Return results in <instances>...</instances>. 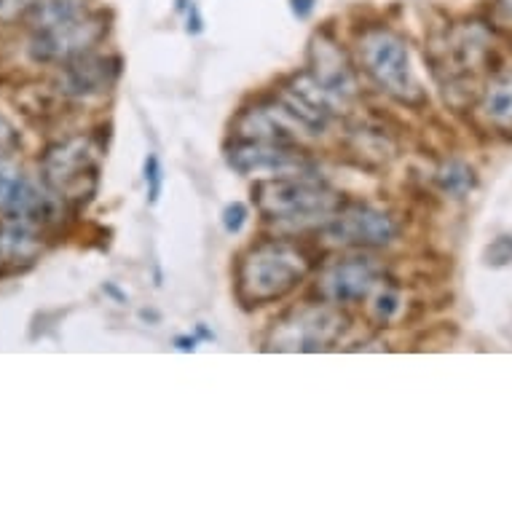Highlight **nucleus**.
I'll return each instance as SVG.
<instances>
[{"label": "nucleus", "mask_w": 512, "mask_h": 512, "mask_svg": "<svg viewBox=\"0 0 512 512\" xmlns=\"http://www.w3.org/2000/svg\"><path fill=\"white\" fill-rule=\"evenodd\" d=\"M22 148V135H19V129L11 124L9 118L0 116V164L3 161L14 159Z\"/></svg>", "instance_id": "obj_20"}, {"label": "nucleus", "mask_w": 512, "mask_h": 512, "mask_svg": "<svg viewBox=\"0 0 512 512\" xmlns=\"http://www.w3.org/2000/svg\"><path fill=\"white\" fill-rule=\"evenodd\" d=\"M435 180L437 185H440V191L448 196H454V199L470 196L472 191H475V185H478L475 169L462 159H448L445 164H440L435 172Z\"/></svg>", "instance_id": "obj_18"}, {"label": "nucleus", "mask_w": 512, "mask_h": 512, "mask_svg": "<svg viewBox=\"0 0 512 512\" xmlns=\"http://www.w3.org/2000/svg\"><path fill=\"white\" fill-rule=\"evenodd\" d=\"M488 266H507L512 261V236H499L486 250Z\"/></svg>", "instance_id": "obj_23"}, {"label": "nucleus", "mask_w": 512, "mask_h": 512, "mask_svg": "<svg viewBox=\"0 0 512 512\" xmlns=\"http://www.w3.org/2000/svg\"><path fill=\"white\" fill-rule=\"evenodd\" d=\"M143 177L145 185H148V204H159L161 191H164V167H161L159 153H148Z\"/></svg>", "instance_id": "obj_19"}, {"label": "nucleus", "mask_w": 512, "mask_h": 512, "mask_svg": "<svg viewBox=\"0 0 512 512\" xmlns=\"http://www.w3.org/2000/svg\"><path fill=\"white\" fill-rule=\"evenodd\" d=\"M306 73L338 100H352L360 92L352 57L330 30H317L311 35L309 51H306Z\"/></svg>", "instance_id": "obj_11"}, {"label": "nucleus", "mask_w": 512, "mask_h": 512, "mask_svg": "<svg viewBox=\"0 0 512 512\" xmlns=\"http://www.w3.org/2000/svg\"><path fill=\"white\" fill-rule=\"evenodd\" d=\"M185 33L188 35H199L204 30V19H202V11L196 6V0H191V6L185 9Z\"/></svg>", "instance_id": "obj_24"}, {"label": "nucleus", "mask_w": 512, "mask_h": 512, "mask_svg": "<svg viewBox=\"0 0 512 512\" xmlns=\"http://www.w3.org/2000/svg\"><path fill=\"white\" fill-rule=\"evenodd\" d=\"M38 0H0V25H17V22H27V17L33 14Z\"/></svg>", "instance_id": "obj_21"}, {"label": "nucleus", "mask_w": 512, "mask_h": 512, "mask_svg": "<svg viewBox=\"0 0 512 512\" xmlns=\"http://www.w3.org/2000/svg\"><path fill=\"white\" fill-rule=\"evenodd\" d=\"M478 113L491 129L512 135V73H502L488 81L480 94Z\"/></svg>", "instance_id": "obj_15"}, {"label": "nucleus", "mask_w": 512, "mask_h": 512, "mask_svg": "<svg viewBox=\"0 0 512 512\" xmlns=\"http://www.w3.org/2000/svg\"><path fill=\"white\" fill-rule=\"evenodd\" d=\"M62 202L51 188H41L25 172L0 167V215L11 220H27L43 228L57 223Z\"/></svg>", "instance_id": "obj_10"}, {"label": "nucleus", "mask_w": 512, "mask_h": 512, "mask_svg": "<svg viewBox=\"0 0 512 512\" xmlns=\"http://www.w3.org/2000/svg\"><path fill=\"white\" fill-rule=\"evenodd\" d=\"M357 62L362 73L400 105L421 108L427 102V94L413 70L408 41L392 27H362L357 33Z\"/></svg>", "instance_id": "obj_3"}, {"label": "nucleus", "mask_w": 512, "mask_h": 512, "mask_svg": "<svg viewBox=\"0 0 512 512\" xmlns=\"http://www.w3.org/2000/svg\"><path fill=\"white\" fill-rule=\"evenodd\" d=\"M118 70H121L118 57H102L97 51H89L84 57L62 62L57 89L62 97H70V100L102 97L116 84Z\"/></svg>", "instance_id": "obj_12"}, {"label": "nucleus", "mask_w": 512, "mask_h": 512, "mask_svg": "<svg viewBox=\"0 0 512 512\" xmlns=\"http://www.w3.org/2000/svg\"><path fill=\"white\" fill-rule=\"evenodd\" d=\"M102 290H105V293H108V295H113V298H116L118 303H126V301H129V298H126V295L121 293V290H118V287L113 285V282H105V285H102Z\"/></svg>", "instance_id": "obj_27"}, {"label": "nucleus", "mask_w": 512, "mask_h": 512, "mask_svg": "<svg viewBox=\"0 0 512 512\" xmlns=\"http://www.w3.org/2000/svg\"><path fill=\"white\" fill-rule=\"evenodd\" d=\"M384 279H387V271L376 258L354 255V258L328 263L319 271L314 293L319 295V301L336 303V306H360Z\"/></svg>", "instance_id": "obj_8"}, {"label": "nucleus", "mask_w": 512, "mask_h": 512, "mask_svg": "<svg viewBox=\"0 0 512 512\" xmlns=\"http://www.w3.org/2000/svg\"><path fill=\"white\" fill-rule=\"evenodd\" d=\"M496 6H499L504 14H510V17H512V0H496Z\"/></svg>", "instance_id": "obj_29"}, {"label": "nucleus", "mask_w": 512, "mask_h": 512, "mask_svg": "<svg viewBox=\"0 0 512 512\" xmlns=\"http://www.w3.org/2000/svg\"><path fill=\"white\" fill-rule=\"evenodd\" d=\"M325 242L346 250H381L397 242L400 220L389 210L365 202H344L322 226Z\"/></svg>", "instance_id": "obj_6"}, {"label": "nucleus", "mask_w": 512, "mask_h": 512, "mask_svg": "<svg viewBox=\"0 0 512 512\" xmlns=\"http://www.w3.org/2000/svg\"><path fill=\"white\" fill-rule=\"evenodd\" d=\"M196 344H199V338L194 336H175V346L180 352H194Z\"/></svg>", "instance_id": "obj_26"}, {"label": "nucleus", "mask_w": 512, "mask_h": 512, "mask_svg": "<svg viewBox=\"0 0 512 512\" xmlns=\"http://www.w3.org/2000/svg\"><path fill=\"white\" fill-rule=\"evenodd\" d=\"M86 11H92V0H38L33 14L27 17V25L33 33H38L81 17Z\"/></svg>", "instance_id": "obj_16"}, {"label": "nucleus", "mask_w": 512, "mask_h": 512, "mask_svg": "<svg viewBox=\"0 0 512 512\" xmlns=\"http://www.w3.org/2000/svg\"><path fill=\"white\" fill-rule=\"evenodd\" d=\"M252 202L274 226L306 228L322 226L333 212L346 202L344 194L322 183L319 177L306 175H282L266 177L252 185Z\"/></svg>", "instance_id": "obj_2"}, {"label": "nucleus", "mask_w": 512, "mask_h": 512, "mask_svg": "<svg viewBox=\"0 0 512 512\" xmlns=\"http://www.w3.org/2000/svg\"><path fill=\"white\" fill-rule=\"evenodd\" d=\"M196 336L204 338V341H215V333H210L204 325H196Z\"/></svg>", "instance_id": "obj_28"}, {"label": "nucleus", "mask_w": 512, "mask_h": 512, "mask_svg": "<svg viewBox=\"0 0 512 512\" xmlns=\"http://www.w3.org/2000/svg\"><path fill=\"white\" fill-rule=\"evenodd\" d=\"M43 242L41 228L27 220L3 218L0 223V266H33Z\"/></svg>", "instance_id": "obj_14"}, {"label": "nucleus", "mask_w": 512, "mask_h": 512, "mask_svg": "<svg viewBox=\"0 0 512 512\" xmlns=\"http://www.w3.org/2000/svg\"><path fill=\"white\" fill-rule=\"evenodd\" d=\"M317 9V0H290V11H293L295 19H309Z\"/></svg>", "instance_id": "obj_25"}, {"label": "nucleus", "mask_w": 512, "mask_h": 512, "mask_svg": "<svg viewBox=\"0 0 512 512\" xmlns=\"http://www.w3.org/2000/svg\"><path fill=\"white\" fill-rule=\"evenodd\" d=\"M311 258L287 239H261L236 258L234 293L244 309L282 301L309 277Z\"/></svg>", "instance_id": "obj_1"}, {"label": "nucleus", "mask_w": 512, "mask_h": 512, "mask_svg": "<svg viewBox=\"0 0 512 512\" xmlns=\"http://www.w3.org/2000/svg\"><path fill=\"white\" fill-rule=\"evenodd\" d=\"M352 319L336 303H298L266 333V352H328L344 338Z\"/></svg>", "instance_id": "obj_4"}, {"label": "nucleus", "mask_w": 512, "mask_h": 512, "mask_svg": "<svg viewBox=\"0 0 512 512\" xmlns=\"http://www.w3.org/2000/svg\"><path fill=\"white\" fill-rule=\"evenodd\" d=\"M234 140H261L277 145H301V129L279 108L277 97L258 102L255 108H242L231 124Z\"/></svg>", "instance_id": "obj_13"}, {"label": "nucleus", "mask_w": 512, "mask_h": 512, "mask_svg": "<svg viewBox=\"0 0 512 512\" xmlns=\"http://www.w3.org/2000/svg\"><path fill=\"white\" fill-rule=\"evenodd\" d=\"M110 33V14L100 9H92L81 17L62 22L49 30H38L30 38V57L41 65H54V62H70V59L84 57L89 51L100 46Z\"/></svg>", "instance_id": "obj_7"}, {"label": "nucleus", "mask_w": 512, "mask_h": 512, "mask_svg": "<svg viewBox=\"0 0 512 512\" xmlns=\"http://www.w3.org/2000/svg\"><path fill=\"white\" fill-rule=\"evenodd\" d=\"M102 148L92 137H70L54 143L41 159L43 185L51 188L62 202H89L97 191Z\"/></svg>", "instance_id": "obj_5"}, {"label": "nucleus", "mask_w": 512, "mask_h": 512, "mask_svg": "<svg viewBox=\"0 0 512 512\" xmlns=\"http://www.w3.org/2000/svg\"><path fill=\"white\" fill-rule=\"evenodd\" d=\"M226 164L239 175H306L314 161L301 145L261 143V140H231L226 145Z\"/></svg>", "instance_id": "obj_9"}, {"label": "nucleus", "mask_w": 512, "mask_h": 512, "mask_svg": "<svg viewBox=\"0 0 512 512\" xmlns=\"http://www.w3.org/2000/svg\"><path fill=\"white\" fill-rule=\"evenodd\" d=\"M368 317L370 322H376L378 328H387V325H395L397 319L403 317L405 311V295L397 285H392L389 279H384L381 285L373 290L368 301Z\"/></svg>", "instance_id": "obj_17"}, {"label": "nucleus", "mask_w": 512, "mask_h": 512, "mask_svg": "<svg viewBox=\"0 0 512 512\" xmlns=\"http://www.w3.org/2000/svg\"><path fill=\"white\" fill-rule=\"evenodd\" d=\"M247 218H250V210H247V204L244 202H231L223 207L220 212V223H223V231L226 234H239L244 226H247Z\"/></svg>", "instance_id": "obj_22"}]
</instances>
